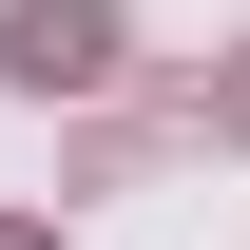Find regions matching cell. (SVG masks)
Returning <instances> with one entry per match:
<instances>
[{"mask_svg":"<svg viewBox=\"0 0 250 250\" xmlns=\"http://www.w3.org/2000/svg\"><path fill=\"white\" fill-rule=\"evenodd\" d=\"M0 77L20 96H96L116 77V0H0Z\"/></svg>","mask_w":250,"mask_h":250,"instance_id":"obj_1","label":"cell"},{"mask_svg":"<svg viewBox=\"0 0 250 250\" xmlns=\"http://www.w3.org/2000/svg\"><path fill=\"white\" fill-rule=\"evenodd\" d=\"M212 135H250V58H231V77H212Z\"/></svg>","mask_w":250,"mask_h":250,"instance_id":"obj_2","label":"cell"},{"mask_svg":"<svg viewBox=\"0 0 250 250\" xmlns=\"http://www.w3.org/2000/svg\"><path fill=\"white\" fill-rule=\"evenodd\" d=\"M0 250H58V231H0Z\"/></svg>","mask_w":250,"mask_h":250,"instance_id":"obj_3","label":"cell"}]
</instances>
